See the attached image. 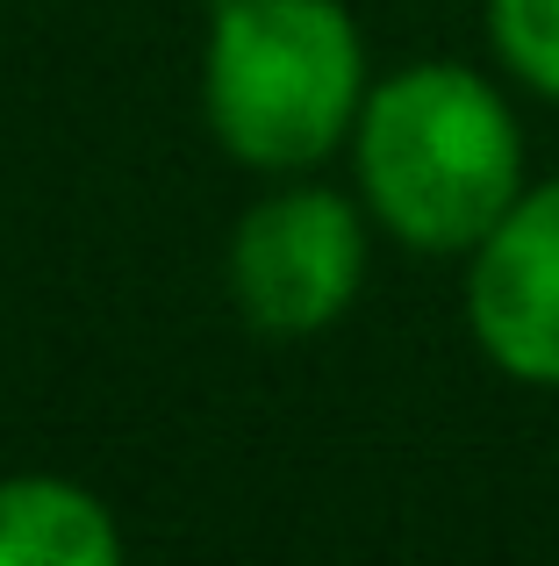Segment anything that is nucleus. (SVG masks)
Wrapping results in <instances>:
<instances>
[{
  "label": "nucleus",
  "mask_w": 559,
  "mask_h": 566,
  "mask_svg": "<svg viewBox=\"0 0 559 566\" xmlns=\"http://www.w3.org/2000/svg\"><path fill=\"white\" fill-rule=\"evenodd\" d=\"M345 151L373 230L423 259H466L531 187L509 94L452 57H416L373 80Z\"/></svg>",
  "instance_id": "obj_1"
},
{
  "label": "nucleus",
  "mask_w": 559,
  "mask_h": 566,
  "mask_svg": "<svg viewBox=\"0 0 559 566\" xmlns=\"http://www.w3.org/2000/svg\"><path fill=\"white\" fill-rule=\"evenodd\" d=\"M373 94L366 29L345 0H209L201 115L259 180L330 166Z\"/></svg>",
  "instance_id": "obj_2"
},
{
  "label": "nucleus",
  "mask_w": 559,
  "mask_h": 566,
  "mask_svg": "<svg viewBox=\"0 0 559 566\" xmlns=\"http://www.w3.org/2000/svg\"><path fill=\"white\" fill-rule=\"evenodd\" d=\"M366 265H373L366 201L294 172V180H273V193H259L238 216L223 251V287L259 337L302 345V337H323L330 323L351 316Z\"/></svg>",
  "instance_id": "obj_3"
},
{
  "label": "nucleus",
  "mask_w": 559,
  "mask_h": 566,
  "mask_svg": "<svg viewBox=\"0 0 559 566\" xmlns=\"http://www.w3.org/2000/svg\"><path fill=\"white\" fill-rule=\"evenodd\" d=\"M466 331L495 374L559 387V180H531L466 251Z\"/></svg>",
  "instance_id": "obj_4"
},
{
  "label": "nucleus",
  "mask_w": 559,
  "mask_h": 566,
  "mask_svg": "<svg viewBox=\"0 0 559 566\" xmlns=\"http://www.w3.org/2000/svg\"><path fill=\"white\" fill-rule=\"evenodd\" d=\"M123 524L86 481L8 473L0 481V566H115Z\"/></svg>",
  "instance_id": "obj_5"
},
{
  "label": "nucleus",
  "mask_w": 559,
  "mask_h": 566,
  "mask_svg": "<svg viewBox=\"0 0 559 566\" xmlns=\"http://www.w3.org/2000/svg\"><path fill=\"white\" fill-rule=\"evenodd\" d=\"M481 22L495 65L538 101H559V0H488Z\"/></svg>",
  "instance_id": "obj_6"
}]
</instances>
